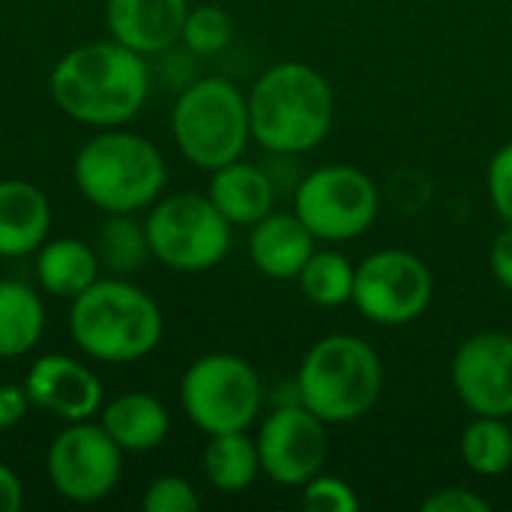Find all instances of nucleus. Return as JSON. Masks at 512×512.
Returning a JSON list of instances; mask_svg holds the SVG:
<instances>
[{"mask_svg": "<svg viewBox=\"0 0 512 512\" xmlns=\"http://www.w3.org/2000/svg\"><path fill=\"white\" fill-rule=\"evenodd\" d=\"M489 270L495 282L512 294V225H504L489 246Z\"/></svg>", "mask_w": 512, "mask_h": 512, "instance_id": "nucleus-31", "label": "nucleus"}, {"mask_svg": "<svg viewBox=\"0 0 512 512\" xmlns=\"http://www.w3.org/2000/svg\"><path fill=\"white\" fill-rule=\"evenodd\" d=\"M21 504H24V486L18 474L0 462V512L21 510Z\"/></svg>", "mask_w": 512, "mask_h": 512, "instance_id": "nucleus-33", "label": "nucleus"}, {"mask_svg": "<svg viewBox=\"0 0 512 512\" xmlns=\"http://www.w3.org/2000/svg\"><path fill=\"white\" fill-rule=\"evenodd\" d=\"M51 231V201L30 180H0V258L33 255Z\"/></svg>", "mask_w": 512, "mask_h": 512, "instance_id": "nucleus-18", "label": "nucleus"}, {"mask_svg": "<svg viewBox=\"0 0 512 512\" xmlns=\"http://www.w3.org/2000/svg\"><path fill=\"white\" fill-rule=\"evenodd\" d=\"M294 213L318 243H351L375 225L381 192L363 168L330 162L312 168L297 183Z\"/></svg>", "mask_w": 512, "mask_h": 512, "instance_id": "nucleus-9", "label": "nucleus"}, {"mask_svg": "<svg viewBox=\"0 0 512 512\" xmlns=\"http://www.w3.org/2000/svg\"><path fill=\"white\" fill-rule=\"evenodd\" d=\"M423 512H492V501L471 492V489H462V486H447V489H438L432 492L423 504Z\"/></svg>", "mask_w": 512, "mask_h": 512, "instance_id": "nucleus-30", "label": "nucleus"}, {"mask_svg": "<svg viewBox=\"0 0 512 512\" xmlns=\"http://www.w3.org/2000/svg\"><path fill=\"white\" fill-rule=\"evenodd\" d=\"M486 192L498 219L504 225H512V141L492 153L486 168Z\"/></svg>", "mask_w": 512, "mask_h": 512, "instance_id": "nucleus-29", "label": "nucleus"}, {"mask_svg": "<svg viewBox=\"0 0 512 512\" xmlns=\"http://www.w3.org/2000/svg\"><path fill=\"white\" fill-rule=\"evenodd\" d=\"M180 405L207 438L249 432L264 411V384L249 360L216 351L189 363L180 378Z\"/></svg>", "mask_w": 512, "mask_h": 512, "instance_id": "nucleus-8", "label": "nucleus"}, {"mask_svg": "<svg viewBox=\"0 0 512 512\" xmlns=\"http://www.w3.org/2000/svg\"><path fill=\"white\" fill-rule=\"evenodd\" d=\"M171 135L180 156L201 171L240 159L252 141L246 93L225 75L189 81L171 108Z\"/></svg>", "mask_w": 512, "mask_h": 512, "instance_id": "nucleus-6", "label": "nucleus"}, {"mask_svg": "<svg viewBox=\"0 0 512 512\" xmlns=\"http://www.w3.org/2000/svg\"><path fill=\"white\" fill-rule=\"evenodd\" d=\"M69 303L72 342L99 363H135L162 342L165 318L159 303L123 276L96 279Z\"/></svg>", "mask_w": 512, "mask_h": 512, "instance_id": "nucleus-3", "label": "nucleus"}, {"mask_svg": "<svg viewBox=\"0 0 512 512\" xmlns=\"http://www.w3.org/2000/svg\"><path fill=\"white\" fill-rule=\"evenodd\" d=\"M456 399L474 417H512V333L483 330L468 336L450 363Z\"/></svg>", "mask_w": 512, "mask_h": 512, "instance_id": "nucleus-13", "label": "nucleus"}, {"mask_svg": "<svg viewBox=\"0 0 512 512\" xmlns=\"http://www.w3.org/2000/svg\"><path fill=\"white\" fill-rule=\"evenodd\" d=\"M30 408V396L24 390V384H0V432L18 426L27 417Z\"/></svg>", "mask_w": 512, "mask_h": 512, "instance_id": "nucleus-32", "label": "nucleus"}, {"mask_svg": "<svg viewBox=\"0 0 512 512\" xmlns=\"http://www.w3.org/2000/svg\"><path fill=\"white\" fill-rule=\"evenodd\" d=\"M201 498L198 489L177 474H165L156 477L141 498V510L144 512H198Z\"/></svg>", "mask_w": 512, "mask_h": 512, "instance_id": "nucleus-28", "label": "nucleus"}, {"mask_svg": "<svg viewBox=\"0 0 512 512\" xmlns=\"http://www.w3.org/2000/svg\"><path fill=\"white\" fill-rule=\"evenodd\" d=\"M24 390L33 408H42L63 423L93 420L102 411V399H105L96 372L66 354L39 357L27 369Z\"/></svg>", "mask_w": 512, "mask_h": 512, "instance_id": "nucleus-14", "label": "nucleus"}, {"mask_svg": "<svg viewBox=\"0 0 512 512\" xmlns=\"http://www.w3.org/2000/svg\"><path fill=\"white\" fill-rule=\"evenodd\" d=\"M99 264L114 276L135 273L150 258V243L144 231V219L138 213H108L96 237Z\"/></svg>", "mask_w": 512, "mask_h": 512, "instance_id": "nucleus-25", "label": "nucleus"}, {"mask_svg": "<svg viewBox=\"0 0 512 512\" xmlns=\"http://www.w3.org/2000/svg\"><path fill=\"white\" fill-rule=\"evenodd\" d=\"M150 258L177 273H204L231 252L234 225L204 192L162 195L144 216Z\"/></svg>", "mask_w": 512, "mask_h": 512, "instance_id": "nucleus-7", "label": "nucleus"}, {"mask_svg": "<svg viewBox=\"0 0 512 512\" xmlns=\"http://www.w3.org/2000/svg\"><path fill=\"white\" fill-rule=\"evenodd\" d=\"M300 504L309 512H357L360 510V495L357 489L336 477V474H315L309 483L300 486Z\"/></svg>", "mask_w": 512, "mask_h": 512, "instance_id": "nucleus-27", "label": "nucleus"}, {"mask_svg": "<svg viewBox=\"0 0 512 512\" xmlns=\"http://www.w3.org/2000/svg\"><path fill=\"white\" fill-rule=\"evenodd\" d=\"M231 39H234V21L222 6H216V3L189 6L183 33H180V42L189 54L216 57L231 45Z\"/></svg>", "mask_w": 512, "mask_h": 512, "instance_id": "nucleus-26", "label": "nucleus"}, {"mask_svg": "<svg viewBox=\"0 0 512 512\" xmlns=\"http://www.w3.org/2000/svg\"><path fill=\"white\" fill-rule=\"evenodd\" d=\"M432 297V267L411 249H375L357 264L351 306L375 327L414 324L432 306Z\"/></svg>", "mask_w": 512, "mask_h": 512, "instance_id": "nucleus-10", "label": "nucleus"}, {"mask_svg": "<svg viewBox=\"0 0 512 512\" xmlns=\"http://www.w3.org/2000/svg\"><path fill=\"white\" fill-rule=\"evenodd\" d=\"M99 255L78 237L45 240L36 249V282L45 294L75 300L99 279Z\"/></svg>", "mask_w": 512, "mask_h": 512, "instance_id": "nucleus-20", "label": "nucleus"}, {"mask_svg": "<svg viewBox=\"0 0 512 512\" xmlns=\"http://www.w3.org/2000/svg\"><path fill=\"white\" fill-rule=\"evenodd\" d=\"M318 249L315 234L291 210H273L249 228V261L252 267L276 282H297L300 270Z\"/></svg>", "mask_w": 512, "mask_h": 512, "instance_id": "nucleus-16", "label": "nucleus"}, {"mask_svg": "<svg viewBox=\"0 0 512 512\" xmlns=\"http://www.w3.org/2000/svg\"><path fill=\"white\" fill-rule=\"evenodd\" d=\"M189 0H108L105 27L120 45L153 57L180 42Z\"/></svg>", "mask_w": 512, "mask_h": 512, "instance_id": "nucleus-15", "label": "nucleus"}, {"mask_svg": "<svg viewBox=\"0 0 512 512\" xmlns=\"http://www.w3.org/2000/svg\"><path fill=\"white\" fill-rule=\"evenodd\" d=\"M45 333V303L42 297L18 282L0 279V360H15L30 354Z\"/></svg>", "mask_w": 512, "mask_h": 512, "instance_id": "nucleus-21", "label": "nucleus"}, {"mask_svg": "<svg viewBox=\"0 0 512 512\" xmlns=\"http://www.w3.org/2000/svg\"><path fill=\"white\" fill-rule=\"evenodd\" d=\"M45 471L63 501L99 504L123 477V450L102 429V423H66L48 447Z\"/></svg>", "mask_w": 512, "mask_h": 512, "instance_id": "nucleus-11", "label": "nucleus"}, {"mask_svg": "<svg viewBox=\"0 0 512 512\" xmlns=\"http://www.w3.org/2000/svg\"><path fill=\"white\" fill-rule=\"evenodd\" d=\"M201 468L207 483L222 495H240L261 477L258 444L249 432H222L210 435Z\"/></svg>", "mask_w": 512, "mask_h": 512, "instance_id": "nucleus-22", "label": "nucleus"}, {"mask_svg": "<svg viewBox=\"0 0 512 512\" xmlns=\"http://www.w3.org/2000/svg\"><path fill=\"white\" fill-rule=\"evenodd\" d=\"M210 201L234 228H252L276 207V183L273 177L243 156L210 171L207 186Z\"/></svg>", "mask_w": 512, "mask_h": 512, "instance_id": "nucleus-17", "label": "nucleus"}, {"mask_svg": "<svg viewBox=\"0 0 512 512\" xmlns=\"http://www.w3.org/2000/svg\"><path fill=\"white\" fill-rule=\"evenodd\" d=\"M72 174L78 192L105 216L150 210L165 195L168 183L162 150L150 138L120 126L102 129L84 141Z\"/></svg>", "mask_w": 512, "mask_h": 512, "instance_id": "nucleus-5", "label": "nucleus"}, {"mask_svg": "<svg viewBox=\"0 0 512 512\" xmlns=\"http://www.w3.org/2000/svg\"><path fill=\"white\" fill-rule=\"evenodd\" d=\"M510 426H512V417H510Z\"/></svg>", "mask_w": 512, "mask_h": 512, "instance_id": "nucleus-34", "label": "nucleus"}, {"mask_svg": "<svg viewBox=\"0 0 512 512\" xmlns=\"http://www.w3.org/2000/svg\"><path fill=\"white\" fill-rule=\"evenodd\" d=\"M255 444L261 474L285 489H300L315 474H321L330 447L327 423L318 420L297 399L264 414Z\"/></svg>", "mask_w": 512, "mask_h": 512, "instance_id": "nucleus-12", "label": "nucleus"}, {"mask_svg": "<svg viewBox=\"0 0 512 512\" xmlns=\"http://www.w3.org/2000/svg\"><path fill=\"white\" fill-rule=\"evenodd\" d=\"M246 99L252 141L276 156L321 147L336 120V96L327 75L303 60H282L264 69Z\"/></svg>", "mask_w": 512, "mask_h": 512, "instance_id": "nucleus-2", "label": "nucleus"}, {"mask_svg": "<svg viewBox=\"0 0 512 512\" xmlns=\"http://www.w3.org/2000/svg\"><path fill=\"white\" fill-rule=\"evenodd\" d=\"M102 429L123 453H150L165 444L171 432L168 408L150 393H123L99 411Z\"/></svg>", "mask_w": 512, "mask_h": 512, "instance_id": "nucleus-19", "label": "nucleus"}, {"mask_svg": "<svg viewBox=\"0 0 512 512\" xmlns=\"http://www.w3.org/2000/svg\"><path fill=\"white\" fill-rule=\"evenodd\" d=\"M462 462L471 474L495 480L512 468V426L507 417H474L459 438Z\"/></svg>", "mask_w": 512, "mask_h": 512, "instance_id": "nucleus-23", "label": "nucleus"}, {"mask_svg": "<svg viewBox=\"0 0 512 512\" xmlns=\"http://www.w3.org/2000/svg\"><path fill=\"white\" fill-rule=\"evenodd\" d=\"M51 99L75 123L93 129L126 126L150 96L147 57L117 39L84 42L66 51L51 69Z\"/></svg>", "mask_w": 512, "mask_h": 512, "instance_id": "nucleus-1", "label": "nucleus"}, {"mask_svg": "<svg viewBox=\"0 0 512 512\" xmlns=\"http://www.w3.org/2000/svg\"><path fill=\"white\" fill-rule=\"evenodd\" d=\"M384 393V363L378 351L354 333L318 339L300 360L294 399L327 426L363 420Z\"/></svg>", "mask_w": 512, "mask_h": 512, "instance_id": "nucleus-4", "label": "nucleus"}, {"mask_svg": "<svg viewBox=\"0 0 512 512\" xmlns=\"http://www.w3.org/2000/svg\"><path fill=\"white\" fill-rule=\"evenodd\" d=\"M357 264L339 249H315L297 276L300 294L318 309H342L354 297Z\"/></svg>", "mask_w": 512, "mask_h": 512, "instance_id": "nucleus-24", "label": "nucleus"}]
</instances>
